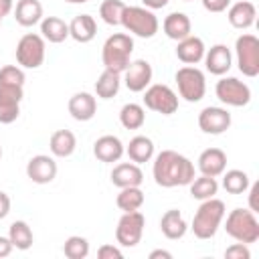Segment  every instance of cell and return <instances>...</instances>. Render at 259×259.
Segmentation results:
<instances>
[{"instance_id":"obj_1","label":"cell","mask_w":259,"mask_h":259,"mask_svg":"<svg viewBox=\"0 0 259 259\" xmlns=\"http://www.w3.org/2000/svg\"><path fill=\"white\" fill-rule=\"evenodd\" d=\"M152 174L158 186L162 188H174V186H188L194 178V164L174 152V150H162L154 158Z\"/></svg>"},{"instance_id":"obj_2","label":"cell","mask_w":259,"mask_h":259,"mask_svg":"<svg viewBox=\"0 0 259 259\" xmlns=\"http://www.w3.org/2000/svg\"><path fill=\"white\" fill-rule=\"evenodd\" d=\"M132 53H134V38L125 32H113L111 36L105 38L103 49H101L103 67L107 71L121 75L130 65Z\"/></svg>"},{"instance_id":"obj_3","label":"cell","mask_w":259,"mask_h":259,"mask_svg":"<svg viewBox=\"0 0 259 259\" xmlns=\"http://www.w3.org/2000/svg\"><path fill=\"white\" fill-rule=\"evenodd\" d=\"M225 219V202L219 198H206L200 202L198 210L192 217V233L198 239H212Z\"/></svg>"},{"instance_id":"obj_4","label":"cell","mask_w":259,"mask_h":259,"mask_svg":"<svg viewBox=\"0 0 259 259\" xmlns=\"http://www.w3.org/2000/svg\"><path fill=\"white\" fill-rule=\"evenodd\" d=\"M225 231L229 237H233L239 243L251 245L259 239V221L253 210L249 208H235L227 214Z\"/></svg>"},{"instance_id":"obj_5","label":"cell","mask_w":259,"mask_h":259,"mask_svg":"<svg viewBox=\"0 0 259 259\" xmlns=\"http://www.w3.org/2000/svg\"><path fill=\"white\" fill-rule=\"evenodd\" d=\"M121 26L130 32V34H136L140 38H152L158 28H160V22L156 18V14L146 8V6H127L123 8V14H121Z\"/></svg>"},{"instance_id":"obj_6","label":"cell","mask_w":259,"mask_h":259,"mask_svg":"<svg viewBox=\"0 0 259 259\" xmlns=\"http://www.w3.org/2000/svg\"><path fill=\"white\" fill-rule=\"evenodd\" d=\"M176 85H178V93L182 99H186L188 103H196L204 97L206 93V79L204 73L194 67V65H184L176 71L174 75Z\"/></svg>"},{"instance_id":"obj_7","label":"cell","mask_w":259,"mask_h":259,"mask_svg":"<svg viewBox=\"0 0 259 259\" xmlns=\"http://www.w3.org/2000/svg\"><path fill=\"white\" fill-rule=\"evenodd\" d=\"M235 55L239 71L245 77H257L259 75V38L255 34H241L235 40Z\"/></svg>"},{"instance_id":"obj_8","label":"cell","mask_w":259,"mask_h":259,"mask_svg":"<svg viewBox=\"0 0 259 259\" xmlns=\"http://www.w3.org/2000/svg\"><path fill=\"white\" fill-rule=\"evenodd\" d=\"M45 38L34 32H26L16 45V61L24 69H38L45 63Z\"/></svg>"},{"instance_id":"obj_9","label":"cell","mask_w":259,"mask_h":259,"mask_svg":"<svg viewBox=\"0 0 259 259\" xmlns=\"http://www.w3.org/2000/svg\"><path fill=\"white\" fill-rule=\"evenodd\" d=\"M214 93L221 103L231 107H243L251 101V89L237 77H223L214 85Z\"/></svg>"},{"instance_id":"obj_10","label":"cell","mask_w":259,"mask_h":259,"mask_svg":"<svg viewBox=\"0 0 259 259\" xmlns=\"http://www.w3.org/2000/svg\"><path fill=\"white\" fill-rule=\"evenodd\" d=\"M144 227H146V219L140 210L123 212L115 227V241L121 247H136L142 241Z\"/></svg>"},{"instance_id":"obj_11","label":"cell","mask_w":259,"mask_h":259,"mask_svg":"<svg viewBox=\"0 0 259 259\" xmlns=\"http://www.w3.org/2000/svg\"><path fill=\"white\" fill-rule=\"evenodd\" d=\"M144 105L156 113L172 115L178 109V95L168 85H162V83L148 85L144 89Z\"/></svg>"},{"instance_id":"obj_12","label":"cell","mask_w":259,"mask_h":259,"mask_svg":"<svg viewBox=\"0 0 259 259\" xmlns=\"http://www.w3.org/2000/svg\"><path fill=\"white\" fill-rule=\"evenodd\" d=\"M22 85H0V123H12L20 115Z\"/></svg>"},{"instance_id":"obj_13","label":"cell","mask_w":259,"mask_h":259,"mask_svg":"<svg viewBox=\"0 0 259 259\" xmlns=\"http://www.w3.org/2000/svg\"><path fill=\"white\" fill-rule=\"evenodd\" d=\"M152 75H154L152 65L146 59H136V61H130L127 69L123 71V83L130 91L140 93L152 83Z\"/></svg>"},{"instance_id":"obj_14","label":"cell","mask_w":259,"mask_h":259,"mask_svg":"<svg viewBox=\"0 0 259 259\" xmlns=\"http://www.w3.org/2000/svg\"><path fill=\"white\" fill-rule=\"evenodd\" d=\"M198 127L210 136L225 134L231 127V113L225 107H204L198 113Z\"/></svg>"},{"instance_id":"obj_15","label":"cell","mask_w":259,"mask_h":259,"mask_svg":"<svg viewBox=\"0 0 259 259\" xmlns=\"http://www.w3.org/2000/svg\"><path fill=\"white\" fill-rule=\"evenodd\" d=\"M26 176L34 182V184H49L55 180L57 176V162L55 158L47 156V154H38L32 156L26 164Z\"/></svg>"},{"instance_id":"obj_16","label":"cell","mask_w":259,"mask_h":259,"mask_svg":"<svg viewBox=\"0 0 259 259\" xmlns=\"http://www.w3.org/2000/svg\"><path fill=\"white\" fill-rule=\"evenodd\" d=\"M202 61H204V67H206L208 73L221 77V75L229 73V69L233 65V55H231L227 45H214L208 51H204V59Z\"/></svg>"},{"instance_id":"obj_17","label":"cell","mask_w":259,"mask_h":259,"mask_svg":"<svg viewBox=\"0 0 259 259\" xmlns=\"http://www.w3.org/2000/svg\"><path fill=\"white\" fill-rule=\"evenodd\" d=\"M125 148L121 144V140L117 136H101L95 140L93 144V154L99 162L111 164V162H119V158L123 156Z\"/></svg>"},{"instance_id":"obj_18","label":"cell","mask_w":259,"mask_h":259,"mask_svg":"<svg viewBox=\"0 0 259 259\" xmlns=\"http://www.w3.org/2000/svg\"><path fill=\"white\" fill-rule=\"evenodd\" d=\"M255 16H257V8L253 2L249 0H241V2H235L229 6V12H227V18L231 22L233 28H239V30H247L255 24Z\"/></svg>"},{"instance_id":"obj_19","label":"cell","mask_w":259,"mask_h":259,"mask_svg":"<svg viewBox=\"0 0 259 259\" xmlns=\"http://www.w3.org/2000/svg\"><path fill=\"white\" fill-rule=\"evenodd\" d=\"M227 168V154L221 148H206L198 156V170L204 176H221Z\"/></svg>"},{"instance_id":"obj_20","label":"cell","mask_w":259,"mask_h":259,"mask_svg":"<svg viewBox=\"0 0 259 259\" xmlns=\"http://www.w3.org/2000/svg\"><path fill=\"white\" fill-rule=\"evenodd\" d=\"M204 42L200 36H194V34H188L186 38L178 40L176 45V57L184 63V65H196L204 59Z\"/></svg>"},{"instance_id":"obj_21","label":"cell","mask_w":259,"mask_h":259,"mask_svg":"<svg viewBox=\"0 0 259 259\" xmlns=\"http://www.w3.org/2000/svg\"><path fill=\"white\" fill-rule=\"evenodd\" d=\"M111 182L117 188L140 186L144 182V172L140 170V164H136V162H121V164L113 166V170H111Z\"/></svg>"},{"instance_id":"obj_22","label":"cell","mask_w":259,"mask_h":259,"mask_svg":"<svg viewBox=\"0 0 259 259\" xmlns=\"http://www.w3.org/2000/svg\"><path fill=\"white\" fill-rule=\"evenodd\" d=\"M95 111H97V101L87 91H79V93H75L69 99V113L77 121H89V119H93Z\"/></svg>"},{"instance_id":"obj_23","label":"cell","mask_w":259,"mask_h":259,"mask_svg":"<svg viewBox=\"0 0 259 259\" xmlns=\"http://www.w3.org/2000/svg\"><path fill=\"white\" fill-rule=\"evenodd\" d=\"M162 30L168 38L182 40L192 32V22L184 12H170L162 22Z\"/></svg>"},{"instance_id":"obj_24","label":"cell","mask_w":259,"mask_h":259,"mask_svg":"<svg viewBox=\"0 0 259 259\" xmlns=\"http://www.w3.org/2000/svg\"><path fill=\"white\" fill-rule=\"evenodd\" d=\"M160 231H162V235H164L166 239L176 241V239H182V237L186 235L188 225H186V221H184V217H182L180 210L170 208V210H166V212L162 214V219H160Z\"/></svg>"},{"instance_id":"obj_25","label":"cell","mask_w":259,"mask_h":259,"mask_svg":"<svg viewBox=\"0 0 259 259\" xmlns=\"http://www.w3.org/2000/svg\"><path fill=\"white\" fill-rule=\"evenodd\" d=\"M97 34V22L91 14H79L69 22V36L77 42H91Z\"/></svg>"},{"instance_id":"obj_26","label":"cell","mask_w":259,"mask_h":259,"mask_svg":"<svg viewBox=\"0 0 259 259\" xmlns=\"http://www.w3.org/2000/svg\"><path fill=\"white\" fill-rule=\"evenodd\" d=\"M14 18L20 26H34L42 20V4L38 0H18L14 6Z\"/></svg>"},{"instance_id":"obj_27","label":"cell","mask_w":259,"mask_h":259,"mask_svg":"<svg viewBox=\"0 0 259 259\" xmlns=\"http://www.w3.org/2000/svg\"><path fill=\"white\" fill-rule=\"evenodd\" d=\"M51 154L57 158H69L77 148V138L71 130H57L49 140Z\"/></svg>"},{"instance_id":"obj_28","label":"cell","mask_w":259,"mask_h":259,"mask_svg":"<svg viewBox=\"0 0 259 259\" xmlns=\"http://www.w3.org/2000/svg\"><path fill=\"white\" fill-rule=\"evenodd\" d=\"M40 36L49 42H63L69 36V24L59 16H45L40 20Z\"/></svg>"},{"instance_id":"obj_29","label":"cell","mask_w":259,"mask_h":259,"mask_svg":"<svg viewBox=\"0 0 259 259\" xmlns=\"http://www.w3.org/2000/svg\"><path fill=\"white\" fill-rule=\"evenodd\" d=\"M125 154L136 164L150 162L154 158V142L150 138H146V136H136V138L130 140V144L125 148Z\"/></svg>"},{"instance_id":"obj_30","label":"cell","mask_w":259,"mask_h":259,"mask_svg":"<svg viewBox=\"0 0 259 259\" xmlns=\"http://www.w3.org/2000/svg\"><path fill=\"white\" fill-rule=\"evenodd\" d=\"M8 239L12 243V247H16L18 251H26L32 247V229L28 227L26 221H14L8 229Z\"/></svg>"},{"instance_id":"obj_31","label":"cell","mask_w":259,"mask_h":259,"mask_svg":"<svg viewBox=\"0 0 259 259\" xmlns=\"http://www.w3.org/2000/svg\"><path fill=\"white\" fill-rule=\"evenodd\" d=\"M119 85H121L119 73H113V71L103 69V73H101L99 79L95 81V93H97V97H101V99H111V97L117 95Z\"/></svg>"},{"instance_id":"obj_32","label":"cell","mask_w":259,"mask_h":259,"mask_svg":"<svg viewBox=\"0 0 259 259\" xmlns=\"http://www.w3.org/2000/svg\"><path fill=\"white\" fill-rule=\"evenodd\" d=\"M188 186H190V196L196 198V200L212 198V196L219 192V182H217V178H212V176H204V174H200L198 178L194 176L192 182H190Z\"/></svg>"},{"instance_id":"obj_33","label":"cell","mask_w":259,"mask_h":259,"mask_svg":"<svg viewBox=\"0 0 259 259\" xmlns=\"http://www.w3.org/2000/svg\"><path fill=\"white\" fill-rule=\"evenodd\" d=\"M115 204L119 210L130 212V210H138L144 204V192L140 186H125L119 188V194L115 198Z\"/></svg>"},{"instance_id":"obj_34","label":"cell","mask_w":259,"mask_h":259,"mask_svg":"<svg viewBox=\"0 0 259 259\" xmlns=\"http://www.w3.org/2000/svg\"><path fill=\"white\" fill-rule=\"evenodd\" d=\"M119 121L125 130H140L146 121V111L140 103H125L119 109Z\"/></svg>"},{"instance_id":"obj_35","label":"cell","mask_w":259,"mask_h":259,"mask_svg":"<svg viewBox=\"0 0 259 259\" xmlns=\"http://www.w3.org/2000/svg\"><path fill=\"white\" fill-rule=\"evenodd\" d=\"M249 176H247V172H243V170H227V172H223V188L229 192V194H243V192H247V188H249Z\"/></svg>"},{"instance_id":"obj_36","label":"cell","mask_w":259,"mask_h":259,"mask_svg":"<svg viewBox=\"0 0 259 259\" xmlns=\"http://www.w3.org/2000/svg\"><path fill=\"white\" fill-rule=\"evenodd\" d=\"M123 8H125V4L121 0H103L101 6H99V16L105 24L117 26V24H121Z\"/></svg>"},{"instance_id":"obj_37","label":"cell","mask_w":259,"mask_h":259,"mask_svg":"<svg viewBox=\"0 0 259 259\" xmlns=\"http://www.w3.org/2000/svg\"><path fill=\"white\" fill-rule=\"evenodd\" d=\"M63 253L69 259H85L89 255V241L81 235H73L65 241L63 245Z\"/></svg>"},{"instance_id":"obj_38","label":"cell","mask_w":259,"mask_h":259,"mask_svg":"<svg viewBox=\"0 0 259 259\" xmlns=\"http://www.w3.org/2000/svg\"><path fill=\"white\" fill-rule=\"evenodd\" d=\"M0 85H24V71L16 65H6L0 69Z\"/></svg>"},{"instance_id":"obj_39","label":"cell","mask_w":259,"mask_h":259,"mask_svg":"<svg viewBox=\"0 0 259 259\" xmlns=\"http://www.w3.org/2000/svg\"><path fill=\"white\" fill-rule=\"evenodd\" d=\"M225 257H227V259H249V257H251V251H249V247H247L245 243H239V241H237L235 245L227 247Z\"/></svg>"},{"instance_id":"obj_40","label":"cell","mask_w":259,"mask_h":259,"mask_svg":"<svg viewBox=\"0 0 259 259\" xmlns=\"http://www.w3.org/2000/svg\"><path fill=\"white\" fill-rule=\"evenodd\" d=\"M97 257H99V259H121L123 253H121V249L115 247V245H101V247L97 249Z\"/></svg>"},{"instance_id":"obj_41","label":"cell","mask_w":259,"mask_h":259,"mask_svg":"<svg viewBox=\"0 0 259 259\" xmlns=\"http://www.w3.org/2000/svg\"><path fill=\"white\" fill-rule=\"evenodd\" d=\"M200 2H202L204 10H208V12H214V14H219V12H225V10L231 6V0H200Z\"/></svg>"},{"instance_id":"obj_42","label":"cell","mask_w":259,"mask_h":259,"mask_svg":"<svg viewBox=\"0 0 259 259\" xmlns=\"http://www.w3.org/2000/svg\"><path fill=\"white\" fill-rule=\"evenodd\" d=\"M249 210H253V212H257L259 210V204H257V194H259V184L255 182V184H249Z\"/></svg>"},{"instance_id":"obj_43","label":"cell","mask_w":259,"mask_h":259,"mask_svg":"<svg viewBox=\"0 0 259 259\" xmlns=\"http://www.w3.org/2000/svg\"><path fill=\"white\" fill-rule=\"evenodd\" d=\"M8 212H10V196L0 190V221L6 219Z\"/></svg>"},{"instance_id":"obj_44","label":"cell","mask_w":259,"mask_h":259,"mask_svg":"<svg viewBox=\"0 0 259 259\" xmlns=\"http://www.w3.org/2000/svg\"><path fill=\"white\" fill-rule=\"evenodd\" d=\"M12 243H10V239L8 237H0V259L2 257H8L10 253H12Z\"/></svg>"},{"instance_id":"obj_45","label":"cell","mask_w":259,"mask_h":259,"mask_svg":"<svg viewBox=\"0 0 259 259\" xmlns=\"http://www.w3.org/2000/svg\"><path fill=\"white\" fill-rule=\"evenodd\" d=\"M12 10H14V2L12 0H0V20L4 16H8Z\"/></svg>"},{"instance_id":"obj_46","label":"cell","mask_w":259,"mask_h":259,"mask_svg":"<svg viewBox=\"0 0 259 259\" xmlns=\"http://www.w3.org/2000/svg\"><path fill=\"white\" fill-rule=\"evenodd\" d=\"M142 2H144L146 8H150V10H158V8H164L170 0H142Z\"/></svg>"},{"instance_id":"obj_47","label":"cell","mask_w":259,"mask_h":259,"mask_svg":"<svg viewBox=\"0 0 259 259\" xmlns=\"http://www.w3.org/2000/svg\"><path fill=\"white\" fill-rule=\"evenodd\" d=\"M172 259V253L170 251H164V249H156V251H152L150 253V259Z\"/></svg>"},{"instance_id":"obj_48","label":"cell","mask_w":259,"mask_h":259,"mask_svg":"<svg viewBox=\"0 0 259 259\" xmlns=\"http://www.w3.org/2000/svg\"><path fill=\"white\" fill-rule=\"evenodd\" d=\"M65 2H69V4H85L87 0H65Z\"/></svg>"},{"instance_id":"obj_49","label":"cell","mask_w":259,"mask_h":259,"mask_svg":"<svg viewBox=\"0 0 259 259\" xmlns=\"http://www.w3.org/2000/svg\"><path fill=\"white\" fill-rule=\"evenodd\" d=\"M0 158H2V146H0Z\"/></svg>"},{"instance_id":"obj_50","label":"cell","mask_w":259,"mask_h":259,"mask_svg":"<svg viewBox=\"0 0 259 259\" xmlns=\"http://www.w3.org/2000/svg\"><path fill=\"white\" fill-rule=\"evenodd\" d=\"M182 2H190V0H182Z\"/></svg>"}]
</instances>
